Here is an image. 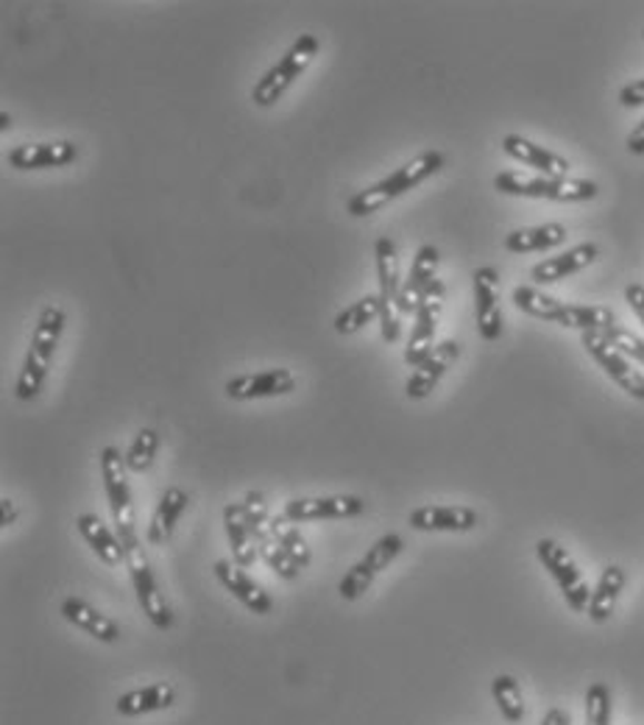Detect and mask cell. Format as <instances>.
<instances>
[{"mask_svg":"<svg viewBox=\"0 0 644 725\" xmlns=\"http://www.w3.org/2000/svg\"><path fill=\"white\" fill-rule=\"evenodd\" d=\"M447 157L442 151H422L418 157H413L410 162L402 165L396 173H390L388 179L377 181L371 188L360 190L357 196H351L349 205H346V212L355 218H366L371 212H379L383 207H388L390 201H396L399 196L410 193L413 188H418L422 181L433 179L438 170L444 168Z\"/></svg>","mask_w":644,"mask_h":725,"instance_id":"6da1fadb","label":"cell"},{"mask_svg":"<svg viewBox=\"0 0 644 725\" xmlns=\"http://www.w3.org/2000/svg\"><path fill=\"white\" fill-rule=\"evenodd\" d=\"M65 321H68V316H65L62 307L51 305L42 310L34 335H31V346L29 355H26L23 371H20L18 377V388H14L18 399H23V403H31V399L40 397L42 386H46L48 369H51L53 351H57L59 338H62L65 332Z\"/></svg>","mask_w":644,"mask_h":725,"instance_id":"7a4b0ae2","label":"cell"},{"mask_svg":"<svg viewBox=\"0 0 644 725\" xmlns=\"http://www.w3.org/2000/svg\"><path fill=\"white\" fill-rule=\"evenodd\" d=\"M494 188L505 196L519 199H547V201H592L597 199L600 188L592 179H553V176H531L519 170H505L494 176Z\"/></svg>","mask_w":644,"mask_h":725,"instance_id":"3957f363","label":"cell"},{"mask_svg":"<svg viewBox=\"0 0 644 725\" xmlns=\"http://www.w3.org/2000/svg\"><path fill=\"white\" fill-rule=\"evenodd\" d=\"M126 471H129V466H126V458L120 455V449L103 447L101 477L109 497V510H112L115 533H118L123 550L126 547H131V544H140V536H137L135 505H131V491H129V480H126Z\"/></svg>","mask_w":644,"mask_h":725,"instance_id":"277c9868","label":"cell"},{"mask_svg":"<svg viewBox=\"0 0 644 725\" xmlns=\"http://www.w3.org/2000/svg\"><path fill=\"white\" fill-rule=\"evenodd\" d=\"M316 57L318 40L313 34H301L299 40L288 48V53L257 81L255 90H251V101H255L257 107H274V103L296 85V79L310 68Z\"/></svg>","mask_w":644,"mask_h":725,"instance_id":"5b68a950","label":"cell"},{"mask_svg":"<svg viewBox=\"0 0 644 725\" xmlns=\"http://www.w3.org/2000/svg\"><path fill=\"white\" fill-rule=\"evenodd\" d=\"M377 251V277H379V299H383V340L394 344L399 340L402 332V312H399V290H402V277H399V255H396V244L383 235L374 246Z\"/></svg>","mask_w":644,"mask_h":725,"instance_id":"8992f818","label":"cell"},{"mask_svg":"<svg viewBox=\"0 0 644 725\" xmlns=\"http://www.w3.org/2000/svg\"><path fill=\"white\" fill-rule=\"evenodd\" d=\"M536 556L538 562L544 564V569L553 575L555 584H558L566 606H569L575 614L588 612L592 592H588V584L583 580L581 569H577V564L572 562L569 553H566L558 542H553V538H542V542L536 544Z\"/></svg>","mask_w":644,"mask_h":725,"instance_id":"52a82bcc","label":"cell"},{"mask_svg":"<svg viewBox=\"0 0 644 725\" xmlns=\"http://www.w3.org/2000/svg\"><path fill=\"white\" fill-rule=\"evenodd\" d=\"M126 569L131 575V584H135L137 603H140L142 614L151 619V625L157 630H170L174 628V612H170L168 600L159 592L157 578L151 573V564H148V556L142 553V544H131L126 547Z\"/></svg>","mask_w":644,"mask_h":725,"instance_id":"ba28073f","label":"cell"},{"mask_svg":"<svg viewBox=\"0 0 644 725\" xmlns=\"http://www.w3.org/2000/svg\"><path fill=\"white\" fill-rule=\"evenodd\" d=\"M402 547H405V542H402L399 533H388V536L377 538V542L368 547L366 556L344 575V580L338 584V595L349 603L366 595V592L371 589L374 578L394 564V558L399 556Z\"/></svg>","mask_w":644,"mask_h":725,"instance_id":"9c48e42d","label":"cell"},{"mask_svg":"<svg viewBox=\"0 0 644 725\" xmlns=\"http://www.w3.org/2000/svg\"><path fill=\"white\" fill-rule=\"evenodd\" d=\"M581 344L594 360L600 362V369L633 399H644V375L638 369H633V362L627 360V355H622L603 332H581Z\"/></svg>","mask_w":644,"mask_h":725,"instance_id":"30bf717a","label":"cell"},{"mask_svg":"<svg viewBox=\"0 0 644 725\" xmlns=\"http://www.w3.org/2000/svg\"><path fill=\"white\" fill-rule=\"evenodd\" d=\"M444 282L436 279V282L429 285L427 294H424L422 307L416 310V324H413L410 340L405 346V362L416 369L418 362L429 355V351L436 349V332H438V318H442L444 310Z\"/></svg>","mask_w":644,"mask_h":725,"instance_id":"8fae6325","label":"cell"},{"mask_svg":"<svg viewBox=\"0 0 644 725\" xmlns=\"http://www.w3.org/2000/svg\"><path fill=\"white\" fill-rule=\"evenodd\" d=\"M366 510V499L355 494H340V497H305L285 503L283 514L290 522H318V519H355Z\"/></svg>","mask_w":644,"mask_h":725,"instance_id":"7c38bea8","label":"cell"},{"mask_svg":"<svg viewBox=\"0 0 644 725\" xmlns=\"http://www.w3.org/2000/svg\"><path fill=\"white\" fill-rule=\"evenodd\" d=\"M475 316L483 340H499L503 335V310H499V274L497 268H477L475 277Z\"/></svg>","mask_w":644,"mask_h":725,"instance_id":"4fadbf2b","label":"cell"},{"mask_svg":"<svg viewBox=\"0 0 644 725\" xmlns=\"http://www.w3.org/2000/svg\"><path fill=\"white\" fill-rule=\"evenodd\" d=\"M460 344L458 340H442L436 349L429 351L422 362L416 366V371L407 380L405 394L407 399H427L429 394L436 391V386L442 383V377L453 369V362L458 360Z\"/></svg>","mask_w":644,"mask_h":725,"instance_id":"5bb4252c","label":"cell"},{"mask_svg":"<svg viewBox=\"0 0 644 725\" xmlns=\"http://www.w3.org/2000/svg\"><path fill=\"white\" fill-rule=\"evenodd\" d=\"M296 388L294 371L288 369H268L257 371V375H240L235 380H229L224 386L229 399L235 403H249V399H271V397H285Z\"/></svg>","mask_w":644,"mask_h":725,"instance_id":"9a60e30c","label":"cell"},{"mask_svg":"<svg viewBox=\"0 0 644 725\" xmlns=\"http://www.w3.org/2000/svg\"><path fill=\"white\" fill-rule=\"evenodd\" d=\"M410 527L424 533H466L475 530L480 516L466 505H422L410 514Z\"/></svg>","mask_w":644,"mask_h":725,"instance_id":"2e32d148","label":"cell"},{"mask_svg":"<svg viewBox=\"0 0 644 725\" xmlns=\"http://www.w3.org/2000/svg\"><path fill=\"white\" fill-rule=\"evenodd\" d=\"M438 260H442V255H438L436 246L427 244L416 251V260H413L410 274H407V279L402 282V290H399L402 316H405V312H413V316H416V310L422 307V299H424V294H427V288L438 279L436 277Z\"/></svg>","mask_w":644,"mask_h":725,"instance_id":"e0dca14e","label":"cell"},{"mask_svg":"<svg viewBox=\"0 0 644 725\" xmlns=\"http://www.w3.org/2000/svg\"><path fill=\"white\" fill-rule=\"evenodd\" d=\"M79 148L68 140L59 142H26L9 151V165L14 170H42V168H65L76 162Z\"/></svg>","mask_w":644,"mask_h":725,"instance_id":"ac0fdd59","label":"cell"},{"mask_svg":"<svg viewBox=\"0 0 644 725\" xmlns=\"http://www.w3.org/2000/svg\"><path fill=\"white\" fill-rule=\"evenodd\" d=\"M212 573H215V578L221 580L224 589L232 592V597H238V600L244 603L249 612L260 614V617H266V614L274 612L271 595H268L260 584H255V580L249 578V573H246V569H240L238 564L215 562Z\"/></svg>","mask_w":644,"mask_h":725,"instance_id":"d6986e66","label":"cell"},{"mask_svg":"<svg viewBox=\"0 0 644 725\" xmlns=\"http://www.w3.org/2000/svg\"><path fill=\"white\" fill-rule=\"evenodd\" d=\"M503 151L508 153L511 159H516V162L538 170L542 176H553V179H566V176H569V162H566L564 157H558V153L549 151V148L536 146V142L522 135H505Z\"/></svg>","mask_w":644,"mask_h":725,"instance_id":"ffe728a7","label":"cell"},{"mask_svg":"<svg viewBox=\"0 0 644 725\" xmlns=\"http://www.w3.org/2000/svg\"><path fill=\"white\" fill-rule=\"evenodd\" d=\"M600 257V246L597 244H581L575 249L564 251V255H555L542 260L538 266H533L531 279L536 285H555L561 279L572 277V274L583 271V268L592 266L594 260Z\"/></svg>","mask_w":644,"mask_h":725,"instance_id":"44dd1931","label":"cell"},{"mask_svg":"<svg viewBox=\"0 0 644 725\" xmlns=\"http://www.w3.org/2000/svg\"><path fill=\"white\" fill-rule=\"evenodd\" d=\"M62 617L68 619L70 625H76L79 630L90 634L92 639L107 642V645H115L120 639V628L112 617L101 614L98 608H92L90 603L81 600V597H65L62 600Z\"/></svg>","mask_w":644,"mask_h":725,"instance_id":"7402d4cb","label":"cell"},{"mask_svg":"<svg viewBox=\"0 0 644 725\" xmlns=\"http://www.w3.org/2000/svg\"><path fill=\"white\" fill-rule=\"evenodd\" d=\"M76 527H79V533L85 536V542L90 544V550L96 553L98 562H103L107 567H120V564H126V550L123 544H120L118 533L109 530V525L101 516L81 514L79 519H76Z\"/></svg>","mask_w":644,"mask_h":725,"instance_id":"603a6c76","label":"cell"},{"mask_svg":"<svg viewBox=\"0 0 644 725\" xmlns=\"http://www.w3.org/2000/svg\"><path fill=\"white\" fill-rule=\"evenodd\" d=\"M224 530H227L229 547H232V562L240 569H249L260 553H257L255 533H251L249 522H246L244 503H229L224 508Z\"/></svg>","mask_w":644,"mask_h":725,"instance_id":"cb8c5ba5","label":"cell"},{"mask_svg":"<svg viewBox=\"0 0 644 725\" xmlns=\"http://www.w3.org/2000/svg\"><path fill=\"white\" fill-rule=\"evenodd\" d=\"M187 503H190L187 491H181V488L176 486L165 488V494L157 503V510H153L151 522H148V530H146L148 544L162 547L165 542H170V536H174L176 530V522H179L181 514L187 510Z\"/></svg>","mask_w":644,"mask_h":725,"instance_id":"d4e9b609","label":"cell"},{"mask_svg":"<svg viewBox=\"0 0 644 725\" xmlns=\"http://www.w3.org/2000/svg\"><path fill=\"white\" fill-rule=\"evenodd\" d=\"M176 703V689L168 681H159V684L142 686V689H131L126 695L118 697L115 708H118L120 717H140V714L151 712H165Z\"/></svg>","mask_w":644,"mask_h":725,"instance_id":"484cf974","label":"cell"},{"mask_svg":"<svg viewBox=\"0 0 644 725\" xmlns=\"http://www.w3.org/2000/svg\"><path fill=\"white\" fill-rule=\"evenodd\" d=\"M622 589H625V569L616 567V564H608V567L603 569V575H600L597 586H594L592 600H588V619L597 625L608 623Z\"/></svg>","mask_w":644,"mask_h":725,"instance_id":"4316f807","label":"cell"},{"mask_svg":"<svg viewBox=\"0 0 644 725\" xmlns=\"http://www.w3.org/2000/svg\"><path fill=\"white\" fill-rule=\"evenodd\" d=\"M566 240L564 224H542V227H527L514 229L511 235H505V249L514 255H531V251H547L555 249Z\"/></svg>","mask_w":644,"mask_h":725,"instance_id":"83f0119b","label":"cell"},{"mask_svg":"<svg viewBox=\"0 0 644 725\" xmlns=\"http://www.w3.org/2000/svg\"><path fill=\"white\" fill-rule=\"evenodd\" d=\"M561 327L581 329V332H608L616 324L614 312L600 305H564L561 312Z\"/></svg>","mask_w":644,"mask_h":725,"instance_id":"f1b7e54d","label":"cell"},{"mask_svg":"<svg viewBox=\"0 0 644 725\" xmlns=\"http://www.w3.org/2000/svg\"><path fill=\"white\" fill-rule=\"evenodd\" d=\"M379 316H383V299H379V294L363 296V299H357L355 305H349L346 310H340L338 316H335V332L355 335L371 321H377Z\"/></svg>","mask_w":644,"mask_h":725,"instance_id":"f546056e","label":"cell"},{"mask_svg":"<svg viewBox=\"0 0 644 725\" xmlns=\"http://www.w3.org/2000/svg\"><path fill=\"white\" fill-rule=\"evenodd\" d=\"M514 305L519 307L522 312L533 318H542V321H561V312H564V301H558L555 296L544 294V290L531 288V285H519L514 288Z\"/></svg>","mask_w":644,"mask_h":725,"instance_id":"4dcf8cb0","label":"cell"},{"mask_svg":"<svg viewBox=\"0 0 644 725\" xmlns=\"http://www.w3.org/2000/svg\"><path fill=\"white\" fill-rule=\"evenodd\" d=\"M268 530H271V536L283 544L285 550L290 553V558H294L301 569L313 562V553H310V547H307L305 536H301L299 527H296V522H290L288 516L285 514L271 516V519H268Z\"/></svg>","mask_w":644,"mask_h":725,"instance_id":"1f68e13d","label":"cell"},{"mask_svg":"<svg viewBox=\"0 0 644 725\" xmlns=\"http://www.w3.org/2000/svg\"><path fill=\"white\" fill-rule=\"evenodd\" d=\"M257 553H260L262 562L268 564V569H274V573H277L283 580L299 578L301 567L294 562V558H290V553L285 550L283 544L271 536V530H268V527L262 533H257Z\"/></svg>","mask_w":644,"mask_h":725,"instance_id":"d6a6232c","label":"cell"},{"mask_svg":"<svg viewBox=\"0 0 644 725\" xmlns=\"http://www.w3.org/2000/svg\"><path fill=\"white\" fill-rule=\"evenodd\" d=\"M492 695L494 703L499 706V714H503L508 723L516 725L525 719V701H522V689L514 675H497V678L492 681Z\"/></svg>","mask_w":644,"mask_h":725,"instance_id":"836d02e7","label":"cell"},{"mask_svg":"<svg viewBox=\"0 0 644 725\" xmlns=\"http://www.w3.org/2000/svg\"><path fill=\"white\" fill-rule=\"evenodd\" d=\"M157 449H159V433L151 430V427H142V430L135 436V441H131L129 453H126V466H129V471L142 475V471L151 469L153 458H157Z\"/></svg>","mask_w":644,"mask_h":725,"instance_id":"e575fe53","label":"cell"},{"mask_svg":"<svg viewBox=\"0 0 644 725\" xmlns=\"http://www.w3.org/2000/svg\"><path fill=\"white\" fill-rule=\"evenodd\" d=\"M586 725H611V689L603 681L586 689Z\"/></svg>","mask_w":644,"mask_h":725,"instance_id":"d590c367","label":"cell"},{"mask_svg":"<svg viewBox=\"0 0 644 725\" xmlns=\"http://www.w3.org/2000/svg\"><path fill=\"white\" fill-rule=\"evenodd\" d=\"M603 335L622 351V355L633 357V360H638L644 366V338H638V335L631 332V329L620 327V324H614V327Z\"/></svg>","mask_w":644,"mask_h":725,"instance_id":"8d00e7d4","label":"cell"},{"mask_svg":"<svg viewBox=\"0 0 644 725\" xmlns=\"http://www.w3.org/2000/svg\"><path fill=\"white\" fill-rule=\"evenodd\" d=\"M620 103L627 109H636V107H644V79L638 81H631V85H625L620 90Z\"/></svg>","mask_w":644,"mask_h":725,"instance_id":"74e56055","label":"cell"},{"mask_svg":"<svg viewBox=\"0 0 644 725\" xmlns=\"http://www.w3.org/2000/svg\"><path fill=\"white\" fill-rule=\"evenodd\" d=\"M625 301H627V305H631V310L636 312L638 321L644 324V285H638V282L627 285V288H625Z\"/></svg>","mask_w":644,"mask_h":725,"instance_id":"f35d334b","label":"cell"},{"mask_svg":"<svg viewBox=\"0 0 644 725\" xmlns=\"http://www.w3.org/2000/svg\"><path fill=\"white\" fill-rule=\"evenodd\" d=\"M627 151H631L633 157H642L644 153V120L627 135Z\"/></svg>","mask_w":644,"mask_h":725,"instance_id":"ab89813d","label":"cell"},{"mask_svg":"<svg viewBox=\"0 0 644 725\" xmlns=\"http://www.w3.org/2000/svg\"><path fill=\"white\" fill-rule=\"evenodd\" d=\"M18 522V508H14V503L9 497L0 499V527H9Z\"/></svg>","mask_w":644,"mask_h":725,"instance_id":"60d3db41","label":"cell"},{"mask_svg":"<svg viewBox=\"0 0 644 725\" xmlns=\"http://www.w3.org/2000/svg\"><path fill=\"white\" fill-rule=\"evenodd\" d=\"M542 725H572V719H569V712H564V708H549L547 714H544V719H542Z\"/></svg>","mask_w":644,"mask_h":725,"instance_id":"b9f144b4","label":"cell"},{"mask_svg":"<svg viewBox=\"0 0 644 725\" xmlns=\"http://www.w3.org/2000/svg\"><path fill=\"white\" fill-rule=\"evenodd\" d=\"M0 129H3V131H7V129H12V118H9L7 112L0 115Z\"/></svg>","mask_w":644,"mask_h":725,"instance_id":"7bdbcfd3","label":"cell"}]
</instances>
